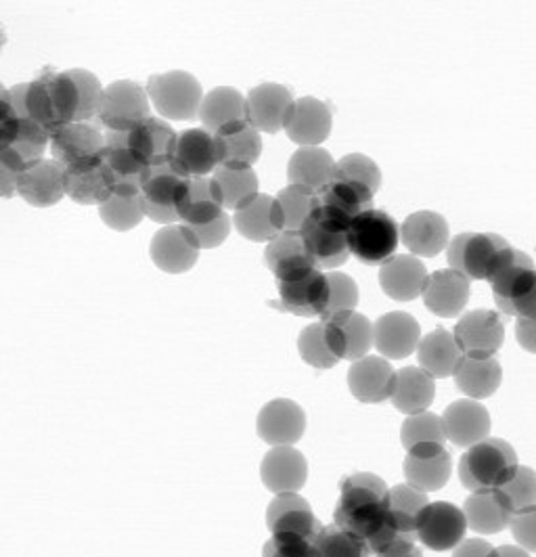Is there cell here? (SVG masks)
Here are the masks:
<instances>
[{
    "label": "cell",
    "mask_w": 536,
    "mask_h": 557,
    "mask_svg": "<svg viewBox=\"0 0 536 557\" xmlns=\"http://www.w3.org/2000/svg\"><path fill=\"white\" fill-rule=\"evenodd\" d=\"M509 529L522 549L536 552V505L515 511Z\"/></svg>",
    "instance_id": "obj_58"
},
{
    "label": "cell",
    "mask_w": 536,
    "mask_h": 557,
    "mask_svg": "<svg viewBox=\"0 0 536 557\" xmlns=\"http://www.w3.org/2000/svg\"><path fill=\"white\" fill-rule=\"evenodd\" d=\"M271 210H273V197L260 194L250 206L235 212V216H233L235 228L239 231L241 237H246L250 242L271 244L277 235H282L273 226Z\"/></svg>",
    "instance_id": "obj_48"
},
{
    "label": "cell",
    "mask_w": 536,
    "mask_h": 557,
    "mask_svg": "<svg viewBox=\"0 0 536 557\" xmlns=\"http://www.w3.org/2000/svg\"><path fill=\"white\" fill-rule=\"evenodd\" d=\"M400 244V226L382 210H369L357 216L348 231L350 256L369 267H382L392 260Z\"/></svg>",
    "instance_id": "obj_7"
},
{
    "label": "cell",
    "mask_w": 536,
    "mask_h": 557,
    "mask_svg": "<svg viewBox=\"0 0 536 557\" xmlns=\"http://www.w3.org/2000/svg\"><path fill=\"white\" fill-rule=\"evenodd\" d=\"M334 178L354 181L359 185L369 187L373 194H377L379 187H382V170L371 158L363 156V153L344 156L339 162H336Z\"/></svg>",
    "instance_id": "obj_53"
},
{
    "label": "cell",
    "mask_w": 536,
    "mask_h": 557,
    "mask_svg": "<svg viewBox=\"0 0 536 557\" xmlns=\"http://www.w3.org/2000/svg\"><path fill=\"white\" fill-rule=\"evenodd\" d=\"M248 101V124L258 133L275 135L285 128L287 117L294 110L291 90L283 84H260L250 90Z\"/></svg>",
    "instance_id": "obj_19"
},
{
    "label": "cell",
    "mask_w": 536,
    "mask_h": 557,
    "mask_svg": "<svg viewBox=\"0 0 536 557\" xmlns=\"http://www.w3.org/2000/svg\"><path fill=\"white\" fill-rule=\"evenodd\" d=\"M65 196L80 206H103L113 189L103 160L65 168Z\"/></svg>",
    "instance_id": "obj_36"
},
{
    "label": "cell",
    "mask_w": 536,
    "mask_h": 557,
    "mask_svg": "<svg viewBox=\"0 0 536 557\" xmlns=\"http://www.w3.org/2000/svg\"><path fill=\"white\" fill-rule=\"evenodd\" d=\"M463 511L470 529L481 534H497L509 529L515 513L499 488L472 493L463 503Z\"/></svg>",
    "instance_id": "obj_35"
},
{
    "label": "cell",
    "mask_w": 536,
    "mask_h": 557,
    "mask_svg": "<svg viewBox=\"0 0 536 557\" xmlns=\"http://www.w3.org/2000/svg\"><path fill=\"white\" fill-rule=\"evenodd\" d=\"M260 478L275 495L298 493L309 480L307 457L294 446H273L262 459Z\"/></svg>",
    "instance_id": "obj_20"
},
{
    "label": "cell",
    "mask_w": 536,
    "mask_h": 557,
    "mask_svg": "<svg viewBox=\"0 0 536 557\" xmlns=\"http://www.w3.org/2000/svg\"><path fill=\"white\" fill-rule=\"evenodd\" d=\"M400 443L407 455H422L442 450L447 443V432L442 418L436 413H420L404 419L400 428Z\"/></svg>",
    "instance_id": "obj_44"
},
{
    "label": "cell",
    "mask_w": 536,
    "mask_h": 557,
    "mask_svg": "<svg viewBox=\"0 0 536 557\" xmlns=\"http://www.w3.org/2000/svg\"><path fill=\"white\" fill-rule=\"evenodd\" d=\"M180 224H208L216 221L223 212V196L214 176L187 178L176 201Z\"/></svg>",
    "instance_id": "obj_29"
},
{
    "label": "cell",
    "mask_w": 536,
    "mask_h": 557,
    "mask_svg": "<svg viewBox=\"0 0 536 557\" xmlns=\"http://www.w3.org/2000/svg\"><path fill=\"white\" fill-rule=\"evenodd\" d=\"M422 342V330L409 312H388L373 323V346L384 359H407Z\"/></svg>",
    "instance_id": "obj_21"
},
{
    "label": "cell",
    "mask_w": 536,
    "mask_h": 557,
    "mask_svg": "<svg viewBox=\"0 0 536 557\" xmlns=\"http://www.w3.org/2000/svg\"><path fill=\"white\" fill-rule=\"evenodd\" d=\"M266 527L271 534H300L311 541H316L323 530V524L312 513L311 503L298 493L275 495L266 509Z\"/></svg>",
    "instance_id": "obj_23"
},
{
    "label": "cell",
    "mask_w": 536,
    "mask_h": 557,
    "mask_svg": "<svg viewBox=\"0 0 536 557\" xmlns=\"http://www.w3.org/2000/svg\"><path fill=\"white\" fill-rule=\"evenodd\" d=\"M277 289L279 300L269 302L271 307L296 317H319V321L325 314L329 302V281L327 275L321 273V269H314L309 275L296 281H277Z\"/></svg>",
    "instance_id": "obj_14"
},
{
    "label": "cell",
    "mask_w": 536,
    "mask_h": 557,
    "mask_svg": "<svg viewBox=\"0 0 536 557\" xmlns=\"http://www.w3.org/2000/svg\"><path fill=\"white\" fill-rule=\"evenodd\" d=\"M321 323L325 325L327 344L339 361L354 362L367 357L373 346V323L365 314L352 310Z\"/></svg>",
    "instance_id": "obj_16"
},
{
    "label": "cell",
    "mask_w": 536,
    "mask_h": 557,
    "mask_svg": "<svg viewBox=\"0 0 536 557\" xmlns=\"http://www.w3.org/2000/svg\"><path fill=\"white\" fill-rule=\"evenodd\" d=\"M436 396L434 377L427 375L422 367H404L398 371L392 405L396 411L404 416H420L425 413Z\"/></svg>",
    "instance_id": "obj_41"
},
{
    "label": "cell",
    "mask_w": 536,
    "mask_h": 557,
    "mask_svg": "<svg viewBox=\"0 0 536 557\" xmlns=\"http://www.w3.org/2000/svg\"><path fill=\"white\" fill-rule=\"evenodd\" d=\"M332 126L334 115L327 103L314 97H302L294 103V110L285 124V133L289 140L300 147H321V143L332 135Z\"/></svg>",
    "instance_id": "obj_27"
},
{
    "label": "cell",
    "mask_w": 536,
    "mask_h": 557,
    "mask_svg": "<svg viewBox=\"0 0 536 557\" xmlns=\"http://www.w3.org/2000/svg\"><path fill=\"white\" fill-rule=\"evenodd\" d=\"M212 176L221 187L223 206L226 210L239 212L260 196V183H258L254 168L219 166Z\"/></svg>",
    "instance_id": "obj_46"
},
{
    "label": "cell",
    "mask_w": 536,
    "mask_h": 557,
    "mask_svg": "<svg viewBox=\"0 0 536 557\" xmlns=\"http://www.w3.org/2000/svg\"><path fill=\"white\" fill-rule=\"evenodd\" d=\"M518 468L520 463L513 446L508 441L488 436L463 453L459 461V480L472 493L501 488Z\"/></svg>",
    "instance_id": "obj_2"
},
{
    "label": "cell",
    "mask_w": 536,
    "mask_h": 557,
    "mask_svg": "<svg viewBox=\"0 0 536 557\" xmlns=\"http://www.w3.org/2000/svg\"><path fill=\"white\" fill-rule=\"evenodd\" d=\"M262 557H314V541L300 534H271Z\"/></svg>",
    "instance_id": "obj_57"
},
{
    "label": "cell",
    "mask_w": 536,
    "mask_h": 557,
    "mask_svg": "<svg viewBox=\"0 0 536 557\" xmlns=\"http://www.w3.org/2000/svg\"><path fill=\"white\" fill-rule=\"evenodd\" d=\"M24 108L29 120L55 135L57 131L63 128L59 115H57L53 90H51V72H42L36 81L26 83L24 92Z\"/></svg>",
    "instance_id": "obj_49"
},
{
    "label": "cell",
    "mask_w": 536,
    "mask_h": 557,
    "mask_svg": "<svg viewBox=\"0 0 536 557\" xmlns=\"http://www.w3.org/2000/svg\"><path fill=\"white\" fill-rule=\"evenodd\" d=\"M336 172V160L323 147H300L287 164L289 185H300L311 191L321 194Z\"/></svg>",
    "instance_id": "obj_37"
},
{
    "label": "cell",
    "mask_w": 536,
    "mask_h": 557,
    "mask_svg": "<svg viewBox=\"0 0 536 557\" xmlns=\"http://www.w3.org/2000/svg\"><path fill=\"white\" fill-rule=\"evenodd\" d=\"M298 352L302 361L309 362L314 369H332L338 364L339 359L332 352L327 337H325V325L319 321L316 325H309L302 330L298 337Z\"/></svg>",
    "instance_id": "obj_52"
},
{
    "label": "cell",
    "mask_w": 536,
    "mask_h": 557,
    "mask_svg": "<svg viewBox=\"0 0 536 557\" xmlns=\"http://www.w3.org/2000/svg\"><path fill=\"white\" fill-rule=\"evenodd\" d=\"M264 264L277 281H296L316 269L311 250L300 233H282L266 244Z\"/></svg>",
    "instance_id": "obj_25"
},
{
    "label": "cell",
    "mask_w": 536,
    "mask_h": 557,
    "mask_svg": "<svg viewBox=\"0 0 536 557\" xmlns=\"http://www.w3.org/2000/svg\"><path fill=\"white\" fill-rule=\"evenodd\" d=\"M398 371L384 357L367 355L361 361H354L348 369V388L352 396L367 405H379L390 400L395 394Z\"/></svg>",
    "instance_id": "obj_22"
},
{
    "label": "cell",
    "mask_w": 536,
    "mask_h": 557,
    "mask_svg": "<svg viewBox=\"0 0 536 557\" xmlns=\"http://www.w3.org/2000/svg\"><path fill=\"white\" fill-rule=\"evenodd\" d=\"M178 135L160 117H147L128 133V147L145 168L166 166L172 162Z\"/></svg>",
    "instance_id": "obj_28"
},
{
    "label": "cell",
    "mask_w": 536,
    "mask_h": 557,
    "mask_svg": "<svg viewBox=\"0 0 536 557\" xmlns=\"http://www.w3.org/2000/svg\"><path fill=\"white\" fill-rule=\"evenodd\" d=\"M427 505H429L427 493L411 484H396L390 488L388 516H390V524L395 527L400 539L417 541V522Z\"/></svg>",
    "instance_id": "obj_42"
},
{
    "label": "cell",
    "mask_w": 536,
    "mask_h": 557,
    "mask_svg": "<svg viewBox=\"0 0 536 557\" xmlns=\"http://www.w3.org/2000/svg\"><path fill=\"white\" fill-rule=\"evenodd\" d=\"M400 239L404 248L417 258H434L440 251L447 250L451 242V231L445 216L438 212L420 210L407 216L400 226Z\"/></svg>",
    "instance_id": "obj_24"
},
{
    "label": "cell",
    "mask_w": 536,
    "mask_h": 557,
    "mask_svg": "<svg viewBox=\"0 0 536 557\" xmlns=\"http://www.w3.org/2000/svg\"><path fill=\"white\" fill-rule=\"evenodd\" d=\"M147 117H151V106L147 88H142L141 84L117 81L105 88L97 115V122L103 124L105 131L130 133Z\"/></svg>",
    "instance_id": "obj_9"
},
{
    "label": "cell",
    "mask_w": 536,
    "mask_h": 557,
    "mask_svg": "<svg viewBox=\"0 0 536 557\" xmlns=\"http://www.w3.org/2000/svg\"><path fill=\"white\" fill-rule=\"evenodd\" d=\"M509 505L513 507V511H520V509H526V507H533L536 505V472L526 468V466H520L515 470L513 478L509 480L506 486L499 488Z\"/></svg>",
    "instance_id": "obj_55"
},
{
    "label": "cell",
    "mask_w": 536,
    "mask_h": 557,
    "mask_svg": "<svg viewBox=\"0 0 536 557\" xmlns=\"http://www.w3.org/2000/svg\"><path fill=\"white\" fill-rule=\"evenodd\" d=\"M314 557H373L367 543L338 524L323 527L314 541Z\"/></svg>",
    "instance_id": "obj_50"
},
{
    "label": "cell",
    "mask_w": 536,
    "mask_h": 557,
    "mask_svg": "<svg viewBox=\"0 0 536 557\" xmlns=\"http://www.w3.org/2000/svg\"><path fill=\"white\" fill-rule=\"evenodd\" d=\"M451 470L452 459L447 448L434 450V453H422V455H407L404 459L407 484L425 493L440 491L449 482Z\"/></svg>",
    "instance_id": "obj_43"
},
{
    "label": "cell",
    "mask_w": 536,
    "mask_h": 557,
    "mask_svg": "<svg viewBox=\"0 0 536 557\" xmlns=\"http://www.w3.org/2000/svg\"><path fill=\"white\" fill-rule=\"evenodd\" d=\"M185 176H180L174 168L153 166L145 170L142 181L141 203L145 216L155 223L180 224V216L176 212V201L185 187Z\"/></svg>",
    "instance_id": "obj_10"
},
{
    "label": "cell",
    "mask_w": 536,
    "mask_h": 557,
    "mask_svg": "<svg viewBox=\"0 0 536 557\" xmlns=\"http://www.w3.org/2000/svg\"><path fill=\"white\" fill-rule=\"evenodd\" d=\"M463 359V350L447 330H436L425 335L417 346V361L427 375L434 380L451 377Z\"/></svg>",
    "instance_id": "obj_40"
},
{
    "label": "cell",
    "mask_w": 536,
    "mask_h": 557,
    "mask_svg": "<svg viewBox=\"0 0 536 557\" xmlns=\"http://www.w3.org/2000/svg\"><path fill=\"white\" fill-rule=\"evenodd\" d=\"M511 250L508 239L497 233H459L447 246V262L470 281H490Z\"/></svg>",
    "instance_id": "obj_4"
},
{
    "label": "cell",
    "mask_w": 536,
    "mask_h": 557,
    "mask_svg": "<svg viewBox=\"0 0 536 557\" xmlns=\"http://www.w3.org/2000/svg\"><path fill=\"white\" fill-rule=\"evenodd\" d=\"M465 511L447 502L429 503L417 522V541L432 552H449L465 541Z\"/></svg>",
    "instance_id": "obj_11"
},
{
    "label": "cell",
    "mask_w": 536,
    "mask_h": 557,
    "mask_svg": "<svg viewBox=\"0 0 536 557\" xmlns=\"http://www.w3.org/2000/svg\"><path fill=\"white\" fill-rule=\"evenodd\" d=\"M490 557H531L528 556V552L526 549H522L520 545L515 547V545H503V547H497L495 552H493V556Z\"/></svg>",
    "instance_id": "obj_63"
},
{
    "label": "cell",
    "mask_w": 536,
    "mask_h": 557,
    "mask_svg": "<svg viewBox=\"0 0 536 557\" xmlns=\"http://www.w3.org/2000/svg\"><path fill=\"white\" fill-rule=\"evenodd\" d=\"M17 196L34 208L55 206L65 197V168L45 158L20 176Z\"/></svg>",
    "instance_id": "obj_34"
},
{
    "label": "cell",
    "mask_w": 536,
    "mask_h": 557,
    "mask_svg": "<svg viewBox=\"0 0 536 557\" xmlns=\"http://www.w3.org/2000/svg\"><path fill=\"white\" fill-rule=\"evenodd\" d=\"M515 337L524 350L536 355V319H518Z\"/></svg>",
    "instance_id": "obj_60"
},
{
    "label": "cell",
    "mask_w": 536,
    "mask_h": 557,
    "mask_svg": "<svg viewBox=\"0 0 536 557\" xmlns=\"http://www.w3.org/2000/svg\"><path fill=\"white\" fill-rule=\"evenodd\" d=\"M203 128L212 135H221L228 128L248 124V101L233 86H216L205 92L199 110Z\"/></svg>",
    "instance_id": "obj_31"
},
{
    "label": "cell",
    "mask_w": 536,
    "mask_h": 557,
    "mask_svg": "<svg viewBox=\"0 0 536 557\" xmlns=\"http://www.w3.org/2000/svg\"><path fill=\"white\" fill-rule=\"evenodd\" d=\"M373 557H424L417 541H407V539H400L392 543L390 547H386L384 552H379L377 556Z\"/></svg>",
    "instance_id": "obj_61"
},
{
    "label": "cell",
    "mask_w": 536,
    "mask_h": 557,
    "mask_svg": "<svg viewBox=\"0 0 536 557\" xmlns=\"http://www.w3.org/2000/svg\"><path fill=\"white\" fill-rule=\"evenodd\" d=\"M454 339L468 357H495L506 339V325L495 310H470L454 325Z\"/></svg>",
    "instance_id": "obj_12"
},
{
    "label": "cell",
    "mask_w": 536,
    "mask_h": 557,
    "mask_svg": "<svg viewBox=\"0 0 536 557\" xmlns=\"http://www.w3.org/2000/svg\"><path fill=\"white\" fill-rule=\"evenodd\" d=\"M170 166L185 178L212 176L216 168L221 166L216 135L208 133L205 128L183 131L176 140Z\"/></svg>",
    "instance_id": "obj_15"
},
{
    "label": "cell",
    "mask_w": 536,
    "mask_h": 557,
    "mask_svg": "<svg viewBox=\"0 0 536 557\" xmlns=\"http://www.w3.org/2000/svg\"><path fill=\"white\" fill-rule=\"evenodd\" d=\"M503 382V369L495 357H468L459 362L454 371V384L472 400L490 398Z\"/></svg>",
    "instance_id": "obj_39"
},
{
    "label": "cell",
    "mask_w": 536,
    "mask_h": 557,
    "mask_svg": "<svg viewBox=\"0 0 536 557\" xmlns=\"http://www.w3.org/2000/svg\"><path fill=\"white\" fill-rule=\"evenodd\" d=\"M442 423H445L447 441H451L457 446H463V448L478 445L490 434L488 411L482 407L478 400H472V398L454 400L452 405H449L442 416Z\"/></svg>",
    "instance_id": "obj_33"
},
{
    "label": "cell",
    "mask_w": 536,
    "mask_h": 557,
    "mask_svg": "<svg viewBox=\"0 0 536 557\" xmlns=\"http://www.w3.org/2000/svg\"><path fill=\"white\" fill-rule=\"evenodd\" d=\"M321 206V197L300 185H287L273 197L271 219L279 233H300L312 212Z\"/></svg>",
    "instance_id": "obj_38"
},
{
    "label": "cell",
    "mask_w": 536,
    "mask_h": 557,
    "mask_svg": "<svg viewBox=\"0 0 536 557\" xmlns=\"http://www.w3.org/2000/svg\"><path fill=\"white\" fill-rule=\"evenodd\" d=\"M429 273L417 256H395L379 269V285L388 298L409 302L424 296Z\"/></svg>",
    "instance_id": "obj_32"
},
{
    "label": "cell",
    "mask_w": 536,
    "mask_h": 557,
    "mask_svg": "<svg viewBox=\"0 0 536 557\" xmlns=\"http://www.w3.org/2000/svg\"><path fill=\"white\" fill-rule=\"evenodd\" d=\"M221 166L252 168L260 160L262 139L250 124H241L216 135Z\"/></svg>",
    "instance_id": "obj_45"
},
{
    "label": "cell",
    "mask_w": 536,
    "mask_h": 557,
    "mask_svg": "<svg viewBox=\"0 0 536 557\" xmlns=\"http://www.w3.org/2000/svg\"><path fill=\"white\" fill-rule=\"evenodd\" d=\"M51 90L63 126L74 122H97L105 88L95 74L88 70L51 72Z\"/></svg>",
    "instance_id": "obj_5"
},
{
    "label": "cell",
    "mask_w": 536,
    "mask_h": 557,
    "mask_svg": "<svg viewBox=\"0 0 536 557\" xmlns=\"http://www.w3.org/2000/svg\"><path fill=\"white\" fill-rule=\"evenodd\" d=\"M17 183H20V174L17 172L0 166V196H15L17 194Z\"/></svg>",
    "instance_id": "obj_62"
},
{
    "label": "cell",
    "mask_w": 536,
    "mask_h": 557,
    "mask_svg": "<svg viewBox=\"0 0 536 557\" xmlns=\"http://www.w3.org/2000/svg\"><path fill=\"white\" fill-rule=\"evenodd\" d=\"M99 216L113 231H130L145 219L141 197L113 196L103 206H99Z\"/></svg>",
    "instance_id": "obj_51"
},
{
    "label": "cell",
    "mask_w": 536,
    "mask_h": 557,
    "mask_svg": "<svg viewBox=\"0 0 536 557\" xmlns=\"http://www.w3.org/2000/svg\"><path fill=\"white\" fill-rule=\"evenodd\" d=\"M147 95L155 112L169 120L189 122L199 117L203 92L198 78L189 72L174 70L169 74H158L147 81Z\"/></svg>",
    "instance_id": "obj_8"
},
{
    "label": "cell",
    "mask_w": 536,
    "mask_h": 557,
    "mask_svg": "<svg viewBox=\"0 0 536 557\" xmlns=\"http://www.w3.org/2000/svg\"><path fill=\"white\" fill-rule=\"evenodd\" d=\"M488 283L501 312L515 319H536V267L526 251L513 248Z\"/></svg>",
    "instance_id": "obj_3"
},
{
    "label": "cell",
    "mask_w": 536,
    "mask_h": 557,
    "mask_svg": "<svg viewBox=\"0 0 536 557\" xmlns=\"http://www.w3.org/2000/svg\"><path fill=\"white\" fill-rule=\"evenodd\" d=\"M255 430L266 445L291 446L307 432V413L289 398H275L260 409Z\"/></svg>",
    "instance_id": "obj_17"
},
{
    "label": "cell",
    "mask_w": 536,
    "mask_h": 557,
    "mask_svg": "<svg viewBox=\"0 0 536 557\" xmlns=\"http://www.w3.org/2000/svg\"><path fill=\"white\" fill-rule=\"evenodd\" d=\"M105 133L97 122H74L57 131L51 140L53 160L63 168L80 166L101 160Z\"/></svg>",
    "instance_id": "obj_13"
},
{
    "label": "cell",
    "mask_w": 536,
    "mask_h": 557,
    "mask_svg": "<svg viewBox=\"0 0 536 557\" xmlns=\"http://www.w3.org/2000/svg\"><path fill=\"white\" fill-rule=\"evenodd\" d=\"M495 547L482 539H468L452 549V557H490Z\"/></svg>",
    "instance_id": "obj_59"
},
{
    "label": "cell",
    "mask_w": 536,
    "mask_h": 557,
    "mask_svg": "<svg viewBox=\"0 0 536 557\" xmlns=\"http://www.w3.org/2000/svg\"><path fill=\"white\" fill-rule=\"evenodd\" d=\"M390 488L379 475L359 472L339 482V499L334 509V524L357 534L367 543L373 556L400 541L388 516Z\"/></svg>",
    "instance_id": "obj_1"
},
{
    "label": "cell",
    "mask_w": 536,
    "mask_h": 557,
    "mask_svg": "<svg viewBox=\"0 0 536 557\" xmlns=\"http://www.w3.org/2000/svg\"><path fill=\"white\" fill-rule=\"evenodd\" d=\"M472 296V281L459 271L442 269L432 273L424 289V305L429 312L451 319L463 312Z\"/></svg>",
    "instance_id": "obj_30"
},
{
    "label": "cell",
    "mask_w": 536,
    "mask_h": 557,
    "mask_svg": "<svg viewBox=\"0 0 536 557\" xmlns=\"http://www.w3.org/2000/svg\"><path fill=\"white\" fill-rule=\"evenodd\" d=\"M53 135L32 120H24L11 135L0 137V166L17 172L20 176L45 160V151Z\"/></svg>",
    "instance_id": "obj_18"
},
{
    "label": "cell",
    "mask_w": 536,
    "mask_h": 557,
    "mask_svg": "<svg viewBox=\"0 0 536 557\" xmlns=\"http://www.w3.org/2000/svg\"><path fill=\"white\" fill-rule=\"evenodd\" d=\"M191 244L201 250H212V248H219L223 246L230 233V226L233 221L228 219V214H221L216 221L208 224H183Z\"/></svg>",
    "instance_id": "obj_56"
},
{
    "label": "cell",
    "mask_w": 536,
    "mask_h": 557,
    "mask_svg": "<svg viewBox=\"0 0 536 557\" xmlns=\"http://www.w3.org/2000/svg\"><path fill=\"white\" fill-rule=\"evenodd\" d=\"M327 281H329V302L321 321H327L344 312H352L359 305V285L354 278L336 271L327 275Z\"/></svg>",
    "instance_id": "obj_54"
},
{
    "label": "cell",
    "mask_w": 536,
    "mask_h": 557,
    "mask_svg": "<svg viewBox=\"0 0 536 557\" xmlns=\"http://www.w3.org/2000/svg\"><path fill=\"white\" fill-rule=\"evenodd\" d=\"M352 219L344 216L338 210L329 206H319L311 214V219L300 231L304 237L316 269L334 271L348 262L350 248H348V231Z\"/></svg>",
    "instance_id": "obj_6"
},
{
    "label": "cell",
    "mask_w": 536,
    "mask_h": 557,
    "mask_svg": "<svg viewBox=\"0 0 536 557\" xmlns=\"http://www.w3.org/2000/svg\"><path fill=\"white\" fill-rule=\"evenodd\" d=\"M321 206H329L334 210L341 212L348 219H357L373 210V197L375 194L354 181H344V178H334L321 194Z\"/></svg>",
    "instance_id": "obj_47"
},
{
    "label": "cell",
    "mask_w": 536,
    "mask_h": 557,
    "mask_svg": "<svg viewBox=\"0 0 536 557\" xmlns=\"http://www.w3.org/2000/svg\"><path fill=\"white\" fill-rule=\"evenodd\" d=\"M149 256L160 271L169 275H180L196 267L199 250L191 244L183 224H170V226H162L153 235Z\"/></svg>",
    "instance_id": "obj_26"
}]
</instances>
